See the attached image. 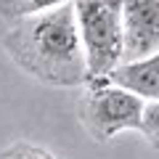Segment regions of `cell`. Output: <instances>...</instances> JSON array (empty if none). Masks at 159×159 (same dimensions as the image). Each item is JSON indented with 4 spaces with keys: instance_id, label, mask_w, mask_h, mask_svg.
Segmentation results:
<instances>
[{
    "instance_id": "obj_1",
    "label": "cell",
    "mask_w": 159,
    "mask_h": 159,
    "mask_svg": "<svg viewBox=\"0 0 159 159\" xmlns=\"http://www.w3.org/2000/svg\"><path fill=\"white\" fill-rule=\"evenodd\" d=\"M3 48L16 69L48 88H82L88 80L72 3L8 21Z\"/></svg>"
},
{
    "instance_id": "obj_2",
    "label": "cell",
    "mask_w": 159,
    "mask_h": 159,
    "mask_svg": "<svg viewBox=\"0 0 159 159\" xmlns=\"http://www.w3.org/2000/svg\"><path fill=\"white\" fill-rule=\"evenodd\" d=\"M72 8L88 80L106 77L122 61V0H72Z\"/></svg>"
},
{
    "instance_id": "obj_3",
    "label": "cell",
    "mask_w": 159,
    "mask_h": 159,
    "mask_svg": "<svg viewBox=\"0 0 159 159\" xmlns=\"http://www.w3.org/2000/svg\"><path fill=\"white\" fill-rule=\"evenodd\" d=\"M85 90L77 98V117L80 125L96 143H109L114 135L125 130H138L143 101L130 96L122 88H114L103 77L88 80Z\"/></svg>"
},
{
    "instance_id": "obj_4",
    "label": "cell",
    "mask_w": 159,
    "mask_h": 159,
    "mask_svg": "<svg viewBox=\"0 0 159 159\" xmlns=\"http://www.w3.org/2000/svg\"><path fill=\"white\" fill-rule=\"evenodd\" d=\"M159 53V0H122V61Z\"/></svg>"
},
{
    "instance_id": "obj_5",
    "label": "cell",
    "mask_w": 159,
    "mask_h": 159,
    "mask_svg": "<svg viewBox=\"0 0 159 159\" xmlns=\"http://www.w3.org/2000/svg\"><path fill=\"white\" fill-rule=\"evenodd\" d=\"M103 80L141 101H159V53L138 61H119Z\"/></svg>"
},
{
    "instance_id": "obj_6",
    "label": "cell",
    "mask_w": 159,
    "mask_h": 159,
    "mask_svg": "<svg viewBox=\"0 0 159 159\" xmlns=\"http://www.w3.org/2000/svg\"><path fill=\"white\" fill-rule=\"evenodd\" d=\"M72 0H0V16L6 21H16L24 16H34V13L51 11V8L66 6Z\"/></svg>"
},
{
    "instance_id": "obj_7",
    "label": "cell",
    "mask_w": 159,
    "mask_h": 159,
    "mask_svg": "<svg viewBox=\"0 0 159 159\" xmlns=\"http://www.w3.org/2000/svg\"><path fill=\"white\" fill-rule=\"evenodd\" d=\"M138 133L148 141L151 148H159V101H143Z\"/></svg>"
},
{
    "instance_id": "obj_8",
    "label": "cell",
    "mask_w": 159,
    "mask_h": 159,
    "mask_svg": "<svg viewBox=\"0 0 159 159\" xmlns=\"http://www.w3.org/2000/svg\"><path fill=\"white\" fill-rule=\"evenodd\" d=\"M0 159H56V157H51L45 148L29 146V143H16V146L6 148L0 154Z\"/></svg>"
}]
</instances>
